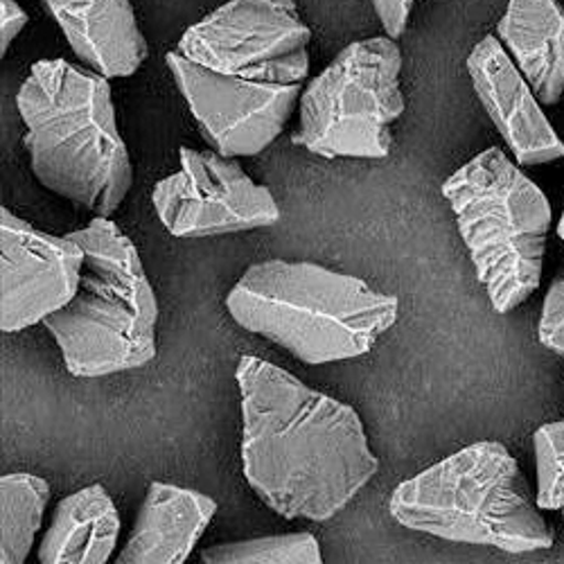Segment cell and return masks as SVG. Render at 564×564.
Returning <instances> with one entry per match:
<instances>
[{"instance_id": "obj_1", "label": "cell", "mask_w": 564, "mask_h": 564, "mask_svg": "<svg viewBox=\"0 0 564 564\" xmlns=\"http://www.w3.org/2000/svg\"><path fill=\"white\" fill-rule=\"evenodd\" d=\"M242 463L253 492L285 520L327 522L378 475L359 413L292 372L242 357Z\"/></svg>"}, {"instance_id": "obj_2", "label": "cell", "mask_w": 564, "mask_h": 564, "mask_svg": "<svg viewBox=\"0 0 564 564\" xmlns=\"http://www.w3.org/2000/svg\"><path fill=\"white\" fill-rule=\"evenodd\" d=\"M17 107L39 183L98 217H111L131 191L133 170L109 77L66 59H41L23 82Z\"/></svg>"}, {"instance_id": "obj_3", "label": "cell", "mask_w": 564, "mask_h": 564, "mask_svg": "<svg viewBox=\"0 0 564 564\" xmlns=\"http://www.w3.org/2000/svg\"><path fill=\"white\" fill-rule=\"evenodd\" d=\"M230 318L310 366L366 355L400 314L395 296L314 262L251 264L226 296Z\"/></svg>"}, {"instance_id": "obj_4", "label": "cell", "mask_w": 564, "mask_h": 564, "mask_svg": "<svg viewBox=\"0 0 564 564\" xmlns=\"http://www.w3.org/2000/svg\"><path fill=\"white\" fill-rule=\"evenodd\" d=\"M393 520L449 542L531 553L553 546V531L512 454L497 441L469 445L400 484Z\"/></svg>"}, {"instance_id": "obj_5", "label": "cell", "mask_w": 564, "mask_h": 564, "mask_svg": "<svg viewBox=\"0 0 564 564\" xmlns=\"http://www.w3.org/2000/svg\"><path fill=\"white\" fill-rule=\"evenodd\" d=\"M84 249L77 294L43 318L75 378H105L156 357L159 301L135 247L109 219L68 232Z\"/></svg>"}, {"instance_id": "obj_6", "label": "cell", "mask_w": 564, "mask_h": 564, "mask_svg": "<svg viewBox=\"0 0 564 564\" xmlns=\"http://www.w3.org/2000/svg\"><path fill=\"white\" fill-rule=\"evenodd\" d=\"M460 238L492 307L508 314L538 288L544 269L551 204L499 148L465 163L443 183Z\"/></svg>"}, {"instance_id": "obj_7", "label": "cell", "mask_w": 564, "mask_h": 564, "mask_svg": "<svg viewBox=\"0 0 564 564\" xmlns=\"http://www.w3.org/2000/svg\"><path fill=\"white\" fill-rule=\"evenodd\" d=\"M400 73L395 39L350 43L303 90L294 145L323 159H387L404 113Z\"/></svg>"}, {"instance_id": "obj_8", "label": "cell", "mask_w": 564, "mask_h": 564, "mask_svg": "<svg viewBox=\"0 0 564 564\" xmlns=\"http://www.w3.org/2000/svg\"><path fill=\"white\" fill-rule=\"evenodd\" d=\"M312 32L294 0H228L178 39L176 53L217 73L303 84Z\"/></svg>"}, {"instance_id": "obj_9", "label": "cell", "mask_w": 564, "mask_h": 564, "mask_svg": "<svg viewBox=\"0 0 564 564\" xmlns=\"http://www.w3.org/2000/svg\"><path fill=\"white\" fill-rule=\"evenodd\" d=\"M165 62L210 150L230 159L264 152L288 127L303 96V84L217 73L176 51Z\"/></svg>"}, {"instance_id": "obj_10", "label": "cell", "mask_w": 564, "mask_h": 564, "mask_svg": "<svg viewBox=\"0 0 564 564\" xmlns=\"http://www.w3.org/2000/svg\"><path fill=\"white\" fill-rule=\"evenodd\" d=\"M152 202L174 238H215L273 226L280 208L238 159L181 148V167L154 185Z\"/></svg>"}, {"instance_id": "obj_11", "label": "cell", "mask_w": 564, "mask_h": 564, "mask_svg": "<svg viewBox=\"0 0 564 564\" xmlns=\"http://www.w3.org/2000/svg\"><path fill=\"white\" fill-rule=\"evenodd\" d=\"M84 249L0 210V330L21 333L62 310L79 290Z\"/></svg>"}, {"instance_id": "obj_12", "label": "cell", "mask_w": 564, "mask_h": 564, "mask_svg": "<svg viewBox=\"0 0 564 564\" xmlns=\"http://www.w3.org/2000/svg\"><path fill=\"white\" fill-rule=\"evenodd\" d=\"M467 73L517 163L544 165L564 159L562 138L497 36H486L475 45L467 57Z\"/></svg>"}, {"instance_id": "obj_13", "label": "cell", "mask_w": 564, "mask_h": 564, "mask_svg": "<svg viewBox=\"0 0 564 564\" xmlns=\"http://www.w3.org/2000/svg\"><path fill=\"white\" fill-rule=\"evenodd\" d=\"M62 28L75 57L109 79L133 75L148 59L131 0H39Z\"/></svg>"}, {"instance_id": "obj_14", "label": "cell", "mask_w": 564, "mask_h": 564, "mask_svg": "<svg viewBox=\"0 0 564 564\" xmlns=\"http://www.w3.org/2000/svg\"><path fill=\"white\" fill-rule=\"evenodd\" d=\"M217 512V501L154 481L116 564H181L195 551Z\"/></svg>"}, {"instance_id": "obj_15", "label": "cell", "mask_w": 564, "mask_h": 564, "mask_svg": "<svg viewBox=\"0 0 564 564\" xmlns=\"http://www.w3.org/2000/svg\"><path fill=\"white\" fill-rule=\"evenodd\" d=\"M497 39L538 100L557 105L564 96V8L557 0H510Z\"/></svg>"}, {"instance_id": "obj_16", "label": "cell", "mask_w": 564, "mask_h": 564, "mask_svg": "<svg viewBox=\"0 0 564 564\" xmlns=\"http://www.w3.org/2000/svg\"><path fill=\"white\" fill-rule=\"evenodd\" d=\"M120 535V512L96 484L62 499L39 546L41 564H107Z\"/></svg>"}, {"instance_id": "obj_17", "label": "cell", "mask_w": 564, "mask_h": 564, "mask_svg": "<svg viewBox=\"0 0 564 564\" xmlns=\"http://www.w3.org/2000/svg\"><path fill=\"white\" fill-rule=\"evenodd\" d=\"M51 495L48 481L28 473L0 479V564L28 560Z\"/></svg>"}, {"instance_id": "obj_18", "label": "cell", "mask_w": 564, "mask_h": 564, "mask_svg": "<svg viewBox=\"0 0 564 564\" xmlns=\"http://www.w3.org/2000/svg\"><path fill=\"white\" fill-rule=\"evenodd\" d=\"M204 564H318L321 546L312 533H288L226 542L204 549Z\"/></svg>"}, {"instance_id": "obj_19", "label": "cell", "mask_w": 564, "mask_h": 564, "mask_svg": "<svg viewBox=\"0 0 564 564\" xmlns=\"http://www.w3.org/2000/svg\"><path fill=\"white\" fill-rule=\"evenodd\" d=\"M538 506L542 510L564 508V420L551 422L535 432Z\"/></svg>"}, {"instance_id": "obj_20", "label": "cell", "mask_w": 564, "mask_h": 564, "mask_svg": "<svg viewBox=\"0 0 564 564\" xmlns=\"http://www.w3.org/2000/svg\"><path fill=\"white\" fill-rule=\"evenodd\" d=\"M538 333L542 346L564 357V267L555 273L546 292Z\"/></svg>"}, {"instance_id": "obj_21", "label": "cell", "mask_w": 564, "mask_h": 564, "mask_svg": "<svg viewBox=\"0 0 564 564\" xmlns=\"http://www.w3.org/2000/svg\"><path fill=\"white\" fill-rule=\"evenodd\" d=\"M370 3L375 12H378L387 36L398 41L409 25V17L415 0H370Z\"/></svg>"}, {"instance_id": "obj_22", "label": "cell", "mask_w": 564, "mask_h": 564, "mask_svg": "<svg viewBox=\"0 0 564 564\" xmlns=\"http://www.w3.org/2000/svg\"><path fill=\"white\" fill-rule=\"evenodd\" d=\"M28 21L30 17L17 0H0V53H3V57L8 55L10 45L28 25Z\"/></svg>"}, {"instance_id": "obj_23", "label": "cell", "mask_w": 564, "mask_h": 564, "mask_svg": "<svg viewBox=\"0 0 564 564\" xmlns=\"http://www.w3.org/2000/svg\"><path fill=\"white\" fill-rule=\"evenodd\" d=\"M557 235H560L562 242H564V213H562V217H560V224H557Z\"/></svg>"}, {"instance_id": "obj_24", "label": "cell", "mask_w": 564, "mask_h": 564, "mask_svg": "<svg viewBox=\"0 0 564 564\" xmlns=\"http://www.w3.org/2000/svg\"><path fill=\"white\" fill-rule=\"evenodd\" d=\"M562 520H564V508H562Z\"/></svg>"}]
</instances>
